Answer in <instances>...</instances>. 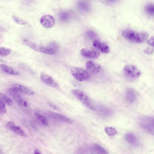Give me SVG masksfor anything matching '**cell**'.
Segmentation results:
<instances>
[{"label": "cell", "mask_w": 154, "mask_h": 154, "mask_svg": "<svg viewBox=\"0 0 154 154\" xmlns=\"http://www.w3.org/2000/svg\"><path fill=\"white\" fill-rule=\"evenodd\" d=\"M124 38L128 41L136 43H140L145 41L148 34L145 32H137L131 29H126L122 32Z\"/></svg>", "instance_id": "cell-1"}, {"label": "cell", "mask_w": 154, "mask_h": 154, "mask_svg": "<svg viewBox=\"0 0 154 154\" xmlns=\"http://www.w3.org/2000/svg\"><path fill=\"white\" fill-rule=\"evenodd\" d=\"M71 93L88 109L95 110L96 108L89 97L83 91L76 89L71 91Z\"/></svg>", "instance_id": "cell-2"}, {"label": "cell", "mask_w": 154, "mask_h": 154, "mask_svg": "<svg viewBox=\"0 0 154 154\" xmlns=\"http://www.w3.org/2000/svg\"><path fill=\"white\" fill-rule=\"evenodd\" d=\"M23 42L26 45L36 51L49 55H52L55 54L54 50L50 47L38 44L26 39H24Z\"/></svg>", "instance_id": "cell-3"}, {"label": "cell", "mask_w": 154, "mask_h": 154, "mask_svg": "<svg viewBox=\"0 0 154 154\" xmlns=\"http://www.w3.org/2000/svg\"><path fill=\"white\" fill-rule=\"evenodd\" d=\"M140 126L147 132L153 135L154 132V119L149 117H144L140 118L139 122Z\"/></svg>", "instance_id": "cell-4"}, {"label": "cell", "mask_w": 154, "mask_h": 154, "mask_svg": "<svg viewBox=\"0 0 154 154\" xmlns=\"http://www.w3.org/2000/svg\"><path fill=\"white\" fill-rule=\"evenodd\" d=\"M71 72L73 76L79 81L87 80L89 77L88 72L83 69L72 67L71 69Z\"/></svg>", "instance_id": "cell-5"}, {"label": "cell", "mask_w": 154, "mask_h": 154, "mask_svg": "<svg viewBox=\"0 0 154 154\" xmlns=\"http://www.w3.org/2000/svg\"><path fill=\"white\" fill-rule=\"evenodd\" d=\"M124 73L128 77L132 79L137 78L140 77L141 72L136 66L132 65L125 66L123 69Z\"/></svg>", "instance_id": "cell-6"}, {"label": "cell", "mask_w": 154, "mask_h": 154, "mask_svg": "<svg viewBox=\"0 0 154 154\" xmlns=\"http://www.w3.org/2000/svg\"><path fill=\"white\" fill-rule=\"evenodd\" d=\"M6 91L19 104L24 107L28 106L27 102L22 98L19 91L12 87L8 89Z\"/></svg>", "instance_id": "cell-7"}, {"label": "cell", "mask_w": 154, "mask_h": 154, "mask_svg": "<svg viewBox=\"0 0 154 154\" xmlns=\"http://www.w3.org/2000/svg\"><path fill=\"white\" fill-rule=\"evenodd\" d=\"M80 53L84 57L91 59H97L100 55V52L98 51L87 48L82 49L80 51Z\"/></svg>", "instance_id": "cell-8"}, {"label": "cell", "mask_w": 154, "mask_h": 154, "mask_svg": "<svg viewBox=\"0 0 154 154\" xmlns=\"http://www.w3.org/2000/svg\"><path fill=\"white\" fill-rule=\"evenodd\" d=\"M40 78L42 82L49 86L56 87L58 85L57 83L51 76L44 72L41 73Z\"/></svg>", "instance_id": "cell-9"}, {"label": "cell", "mask_w": 154, "mask_h": 154, "mask_svg": "<svg viewBox=\"0 0 154 154\" xmlns=\"http://www.w3.org/2000/svg\"><path fill=\"white\" fill-rule=\"evenodd\" d=\"M125 139L128 143L132 146L136 147L139 145V142L137 138L133 133L128 132L126 134Z\"/></svg>", "instance_id": "cell-10"}, {"label": "cell", "mask_w": 154, "mask_h": 154, "mask_svg": "<svg viewBox=\"0 0 154 154\" xmlns=\"http://www.w3.org/2000/svg\"><path fill=\"white\" fill-rule=\"evenodd\" d=\"M48 114L51 118L65 123L71 124L73 122V120L68 117L55 112L48 111Z\"/></svg>", "instance_id": "cell-11"}, {"label": "cell", "mask_w": 154, "mask_h": 154, "mask_svg": "<svg viewBox=\"0 0 154 154\" xmlns=\"http://www.w3.org/2000/svg\"><path fill=\"white\" fill-rule=\"evenodd\" d=\"M41 24L44 27L49 28L53 26L55 23L54 18L49 15H46L42 17L40 20Z\"/></svg>", "instance_id": "cell-12"}, {"label": "cell", "mask_w": 154, "mask_h": 154, "mask_svg": "<svg viewBox=\"0 0 154 154\" xmlns=\"http://www.w3.org/2000/svg\"><path fill=\"white\" fill-rule=\"evenodd\" d=\"M86 67L89 72L92 73H97L101 69L99 64L92 61H88L86 63Z\"/></svg>", "instance_id": "cell-13"}, {"label": "cell", "mask_w": 154, "mask_h": 154, "mask_svg": "<svg viewBox=\"0 0 154 154\" xmlns=\"http://www.w3.org/2000/svg\"><path fill=\"white\" fill-rule=\"evenodd\" d=\"M93 46L99 49L102 53L107 54L109 52L110 50L108 46L105 43L98 40H94L93 43Z\"/></svg>", "instance_id": "cell-14"}, {"label": "cell", "mask_w": 154, "mask_h": 154, "mask_svg": "<svg viewBox=\"0 0 154 154\" xmlns=\"http://www.w3.org/2000/svg\"><path fill=\"white\" fill-rule=\"evenodd\" d=\"M12 87L19 92H22L28 95H32L34 94V92L32 90L27 87L20 84H14Z\"/></svg>", "instance_id": "cell-15"}, {"label": "cell", "mask_w": 154, "mask_h": 154, "mask_svg": "<svg viewBox=\"0 0 154 154\" xmlns=\"http://www.w3.org/2000/svg\"><path fill=\"white\" fill-rule=\"evenodd\" d=\"M8 127L10 129L16 132L23 137H26V134L19 126H17L14 122L9 121L7 124Z\"/></svg>", "instance_id": "cell-16"}, {"label": "cell", "mask_w": 154, "mask_h": 154, "mask_svg": "<svg viewBox=\"0 0 154 154\" xmlns=\"http://www.w3.org/2000/svg\"><path fill=\"white\" fill-rule=\"evenodd\" d=\"M126 100L130 103H133L136 100V95L134 90L132 89H128L126 92L125 94Z\"/></svg>", "instance_id": "cell-17"}, {"label": "cell", "mask_w": 154, "mask_h": 154, "mask_svg": "<svg viewBox=\"0 0 154 154\" xmlns=\"http://www.w3.org/2000/svg\"><path fill=\"white\" fill-rule=\"evenodd\" d=\"M78 10L82 13H86L88 12L90 9L89 4L86 2L83 1L79 2L77 5Z\"/></svg>", "instance_id": "cell-18"}, {"label": "cell", "mask_w": 154, "mask_h": 154, "mask_svg": "<svg viewBox=\"0 0 154 154\" xmlns=\"http://www.w3.org/2000/svg\"><path fill=\"white\" fill-rule=\"evenodd\" d=\"M1 69L4 72L11 75H16L19 74V72L12 67L4 64L0 65Z\"/></svg>", "instance_id": "cell-19"}, {"label": "cell", "mask_w": 154, "mask_h": 154, "mask_svg": "<svg viewBox=\"0 0 154 154\" xmlns=\"http://www.w3.org/2000/svg\"><path fill=\"white\" fill-rule=\"evenodd\" d=\"M72 15L71 13L67 11H63L59 13L58 17L60 20L66 22L70 20L72 18Z\"/></svg>", "instance_id": "cell-20"}, {"label": "cell", "mask_w": 154, "mask_h": 154, "mask_svg": "<svg viewBox=\"0 0 154 154\" xmlns=\"http://www.w3.org/2000/svg\"><path fill=\"white\" fill-rule=\"evenodd\" d=\"M94 151L97 154H107L108 152L103 147L97 143L94 144L93 146Z\"/></svg>", "instance_id": "cell-21"}, {"label": "cell", "mask_w": 154, "mask_h": 154, "mask_svg": "<svg viewBox=\"0 0 154 154\" xmlns=\"http://www.w3.org/2000/svg\"><path fill=\"white\" fill-rule=\"evenodd\" d=\"M35 115L38 121L44 125L47 126L48 125V120L45 116L38 112H35Z\"/></svg>", "instance_id": "cell-22"}, {"label": "cell", "mask_w": 154, "mask_h": 154, "mask_svg": "<svg viewBox=\"0 0 154 154\" xmlns=\"http://www.w3.org/2000/svg\"><path fill=\"white\" fill-rule=\"evenodd\" d=\"M145 11L146 14L152 16L154 13V6L153 4H147L145 7Z\"/></svg>", "instance_id": "cell-23"}, {"label": "cell", "mask_w": 154, "mask_h": 154, "mask_svg": "<svg viewBox=\"0 0 154 154\" xmlns=\"http://www.w3.org/2000/svg\"><path fill=\"white\" fill-rule=\"evenodd\" d=\"M104 130L106 133L110 136L115 135L117 133L116 130L112 127H106L105 128Z\"/></svg>", "instance_id": "cell-24"}, {"label": "cell", "mask_w": 154, "mask_h": 154, "mask_svg": "<svg viewBox=\"0 0 154 154\" xmlns=\"http://www.w3.org/2000/svg\"><path fill=\"white\" fill-rule=\"evenodd\" d=\"M0 98L3 101L8 105H11L12 104L11 99L6 95L0 93Z\"/></svg>", "instance_id": "cell-25"}, {"label": "cell", "mask_w": 154, "mask_h": 154, "mask_svg": "<svg viewBox=\"0 0 154 154\" xmlns=\"http://www.w3.org/2000/svg\"><path fill=\"white\" fill-rule=\"evenodd\" d=\"M11 51L10 49L0 47V56L5 57L9 54Z\"/></svg>", "instance_id": "cell-26"}, {"label": "cell", "mask_w": 154, "mask_h": 154, "mask_svg": "<svg viewBox=\"0 0 154 154\" xmlns=\"http://www.w3.org/2000/svg\"><path fill=\"white\" fill-rule=\"evenodd\" d=\"M12 18L14 21L17 23L21 25H24L26 23L25 21L17 17L13 16V17Z\"/></svg>", "instance_id": "cell-27"}, {"label": "cell", "mask_w": 154, "mask_h": 154, "mask_svg": "<svg viewBox=\"0 0 154 154\" xmlns=\"http://www.w3.org/2000/svg\"><path fill=\"white\" fill-rule=\"evenodd\" d=\"M0 110L4 113L7 111L4 102L1 99H0Z\"/></svg>", "instance_id": "cell-28"}, {"label": "cell", "mask_w": 154, "mask_h": 154, "mask_svg": "<svg viewBox=\"0 0 154 154\" xmlns=\"http://www.w3.org/2000/svg\"><path fill=\"white\" fill-rule=\"evenodd\" d=\"M144 53L148 54H151L154 52L153 48H148L144 49Z\"/></svg>", "instance_id": "cell-29"}, {"label": "cell", "mask_w": 154, "mask_h": 154, "mask_svg": "<svg viewBox=\"0 0 154 154\" xmlns=\"http://www.w3.org/2000/svg\"><path fill=\"white\" fill-rule=\"evenodd\" d=\"M147 44L150 46L153 47L154 46V37L153 36L151 37L147 41Z\"/></svg>", "instance_id": "cell-30"}, {"label": "cell", "mask_w": 154, "mask_h": 154, "mask_svg": "<svg viewBox=\"0 0 154 154\" xmlns=\"http://www.w3.org/2000/svg\"><path fill=\"white\" fill-rule=\"evenodd\" d=\"M48 104L49 106H50L54 109L56 110H59V108L54 104L50 103H49Z\"/></svg>", "instance_id": "cell-31"}, {"label": "cell", "mask_w": 154, "mask_h": 154, "mask_svg": "<svg viewBox=\"0 0 154 154\" xmlns=\"http://www.w3.org/2000/svg\"><path fill=\"white\" fill-rule=\"evenodd\" d=\"M34 153L36 154H39L41 153L38 149H35L34 151Z\"/></svg>", "instance_id": "cell-32"}, {"label": "cell", "mask_w": 154, "mask_h": 154, "mask_svg": "<svg viewBox=\"0 0 154 154\" xmlns=\"http://www.w3.org/2000/svg\"><path fill=\"white\" fill-rule=\"evenodd\" d=\"M106 1L109 2H116L117 0H105Z\"/></svg>", "instance_id": "cell-33"}, {"label": "cell", "mask_w": 154, "mask_h": 154, "mask_svg": "<svg viewBox=\"0 0 154 154\" xmlns=\"http://www.w3.org/2000/svg\"><path fill=\"white\" fill-rule=\"evenodd\" d=\"M1 152V150L0 149V153Z\"/></svg>", "instance_id": "cell-34"}]
</instances>
